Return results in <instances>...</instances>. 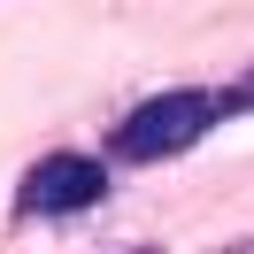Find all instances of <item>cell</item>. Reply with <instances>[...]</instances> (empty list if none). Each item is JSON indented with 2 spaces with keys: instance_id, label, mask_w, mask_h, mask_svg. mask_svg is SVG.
Returning <instances> with one entry per match:
<instances>
[{
  "instance_id": "cell-1",
  "label": "cell",
  "mask_w": 254,
  "mask_h": 254,
  "mask_svg": "<svg viewBox=\"0 0 254 254\" xmlns=\"http://www.w3.org/2000/svg\"><path fill=\"white\" fill-rule=\"evenodd\" d=\"M216 124H223V108H216V93H200V85L146 93L139 108L116 116V131H108V162H170V154H192Z\"/></svg>"
},
{
  "instance_id": "cell-3",
  "label": "cell",
  "mask_w": 254,
  "mask_h": 254,
  "mask_svg": "<svg viewBox=\"0 0 254 254\" xmlns=\"http://www.w3.org/2000/svg\"><path fill=\"white\" fill-rule=\"evenodd\" d=\"M216 108H223V116H254V69H247L239 85H223V93H216Z\"/></svg>"
},
{
  "instance_id": "cell-2",
  "label": "cell",
  "mask_w": 254,
  "mask_h": 254,
  "mask_svg": "<svg viewBox=\"0 0 254 254\" xmlns=\"http://www.w3.org/2000/svg\"><path fill=\"white\" fill-rule=\"evenodd\" d=\"M108 200V162L100 154H39L16 177V223H54V216H85Z\"/></svg>"
},
{
  "instance_id": "cell-5",
  "label": "cell",
  "mask_w": 254,
  "mask_h": 254,
  "mask_svg": "<svg viewBox=\"0 0 254 254\" xmlns=\"http://www.w3.org/2000/svg\"><path fill=\"white\" fill-rule=\"evenodd\" d=\"M139 254H154V247H139Z\"/></svg>"
},
{
  "instance_id": "cell-4",
  "label": "cell",
  "mask_w": 254,
  "mask_h": 254,
  "mask_svg": "<svg viewBox=\"0 0 254 254\" xmlns=\"http://www.w3.org/2000/svg\"><path fill=\"white\" fill-rule=\"evenodd\" d=\"M231 254H254V247H231Z\"/></svg>"
}]
</instances>
